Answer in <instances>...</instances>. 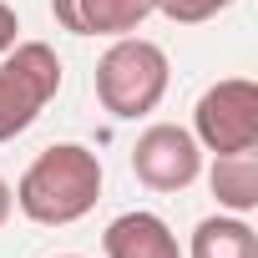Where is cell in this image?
I'll list each match as a JSON object with an SVG mask.
<instances>
[{"instance_id":"5b68a950","label":"cell","mask_w":258,"mask_h":258,"mask_svg":"<svg viewBox=\"0 0 258 258\" xmlns=\"http://www.w3.org/2000/svg\"><path fill=\"white\" fill-rule=\"evenodd\" d=\"M132 172L152 192H187L203 172V147H198V137L187 126L157 121L132 142Z\"/></svg>"},{"instance_id":"8fae6325","label":"cell","mask_w":258,"mask_h":258,"mask_svg":"<svg viewBox=\"0 0 258 258\" xmlns=\"http://www.w3.org/2000/svg\"><path fill=\"white\" fill-rule=\"evenodd\" d=\"M16 36H21V16H16V6H6V0H0V56L16 46Z\"/></svg>"},{"instance_id":"ba28073f","label":"cell","mask_w":258,"mask_h":258,"mask_svg":"<svg viewBox=\"0 0 258 258\" xmlns=\"http://www.w3.org/2000/svg\"><path fill=\"white\" fill-rule=\"evenodd\" d=\"M208 187H213L218 208L248 218V213L258 208V147H253V152L213 157V167H208Z\"/></svg>"},{"instance_id":"4fadbf2b","label":"cell","mask_w":258,"mask_h":258,"mask_svg":"<svg viewBox=\"0 0 258 258\" xmlns=\"http://www.w3.org/2000/svg\"><path fill=\"white\" fill-rule=\"evenodd\" d=\"M61 258H76V253H61Z\"/></svg>"},{"instance_id":"277c9868","label":"cell","mask_w":258,"mask_h":258,"mask_svg":"<svg viewBox=\"0 0 258 258\" xmlns=\"http://www.w3.org/2000/svg\"><path fill=\"white\" fill-rule=\"evenodd\" d=\"M192 137L203 152L228 157V152H253L258 147V86L248 76H223L213 81L198 106H192Z\"/></svg>"},{"instance_id":"3957f363","label":"cell","mask_w":258,"mask_h":258,"mask_svg":"<svg viewBox=\"0 0 258 258\" xmlns=\"http://www.w3.org/2000/svg\"><path fill=\"white\" fill-rule=\"evenodd\" d=\"M61 91V56L46 41H16L0 56V142H16L26 126L56 101Z\"/></svg>"},{"instance_id":"7c38bea8","label":"cell","mask_w":258,"mask_h":258,"mask_svg":"<svg viewBox=\"0 0 258 258\" xmlns=\"http://www.w3.org/2000/svg\"><path fill=\"white\" fill-rule=\"evenodd\" d=\"M11 213H16V192H11V182L0 177V228L11 223Z\"/></svg>"},{"instance_id":"8992f818","label":"cell","mask_w":258,"mask_h":258,"mask_svg":"<svg viewBox=\"0 0 258 258\" xmlns=\"http://www.w3.org/2000/svg\"><path fill=\"white\" fill-rule=\"evenodd\" d=\"M51 16L71 36H132L147 16H157V0H51Z\"/></svg>"},{"instance_id":"7a4b0ae2","label":"cell","mask_w":258,"mask_h":258,"mask_svg":"<svg viewBox=\"0 0 258 258\" xmlns=\"http://www.w3.org/2000/svg\"><path fill=\"white\" fill-rule=\"evenodd\" d=\"M167 81H172L167 51L142 36H116L96 61V101L116 121H137L157 111V101L167 96Z\"/></svg>"},{"instance_id":"30bf717a","label":"cell","mask_w":258,"mask_h":258,"mask_svg":"<svg viewBox=\"0 0 258 258\" xmlns=\"http://www.w3.org/2000/svg\"><path fill=\"white\" fill-rule=\"evenodd\" d=\"M233 0H157V11L172 21V26H203L213 21L218 11H228Z\"/></svg>"},{"instance_id":"6da1fadb","label":"cell","mask_w":258,"mask_h":258,"mask_svg":"<svg viewBox=\"0 0 258 258\" xmlns=\"http://www.w3.org/2000/svg\"><path fill=\"white\" fill-rule=\"evenodd\" d=\"M101 157L81 142H56L46 147L26 172L21 182L11 187L16 192V208L41 223V228H66V223H81L96 203H101Z\"/></svg>"},{"instance_id":"9c48e42d","label":"cell","mask_w":258,"mask_h":258,"mask_svg":"<svg viewBox=\"0 0 258 258\" xmlns=\"http://www.w3.org/2000/svg\"><path fill=\"white\" fill-rule=\"evenodd\" d=\"M187 258H258V233H253L248 218H238V213L203 218V223L192 228Z\"/></svg>"},{"instance_id":"52a82bcc","label":"cell","mask_w":258,"mask_h":258,"mask_svg":"<svg viewBox=\"0 0 258 258\" xmlns=\"http://www.w3.org/2000/svg\"><path fill=\"white\" fill-rule=\"evenodd\" d=\"M101 253L106 258H182L177 248V233L167 228V218L147 213V208H132L106 223L101 233Z\"/></svg>"}]
</instances>
